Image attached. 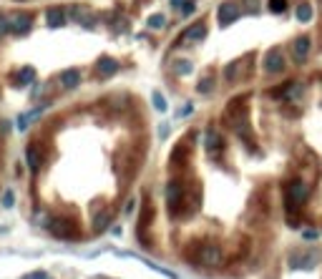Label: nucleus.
Returning a JSON list of instances; mask_svg holds the SVG:
<instances>
[{"mask_svg":"<svg viewBox=\"0 0 322 279\" xmlns=\"http://www.w3.org/2000/svg\"><path fill=\"white\" fill-rule=\"evenodd\" d=\"M181 16H192V13H194V3H189V0H184V5H181Z\"/></svg>","mask_w":322,"mask_h":279,"instance_id":"bb28decb","label":"nucleus"},{"mask_svg":"<svg viewBox=\"0 0 322 279\" xmlns=\"http://www.w3.org/2000/svg\"><path fill=\"white\" fill-rule=\"evenodd\" d=\"M265 70L267 73H282L285 70V55L280 51H269L265 58Z\"/></svg>","mask_w":322,"mask_h":279,"instance_id":"1a4fd4ad","label":"nucleus"},{"mask_svg":"<svg viewBox=\"0 0 322 279\" xmlns=\"http://www.w3.org/2000/svg\"><path fill=\"white\" fill-rule=\"evenodd\" d=\"M166 204H169L171 216H177L179 207L184 204V184L181 181H169V186H166Z\"/></svg>","mask_w":322,"mask_h":279,"instance_id":"f03ea898","label":"nucleus"},{"mask_svg":"<svg viewBox=\"0 0 322 279\" xmlns=\"http://www.w3.org/2000/svg\"><path fill=\"white\" fill-rule=\"evenodd\" d=\"M204 35H207V25L204 23H194L192 28H186L184 31V43H192V40H204Z\"/></svg>","mask_w":322,"mask_h":279,"instance_id":"9b49d317","label":"nucleus"},{"mask_svg":"<svg viewBox=\"0 0 322 279\" xmlns=\"http://www.w3.org/2000/svg\"><path fill=\"white\" fill-rule=\"evenodd\" d=\"M23 279H46V272H31V274H25Z\"/></svg>","mask_w":322,"mask_h":279,"instance_id":"cd10ccee","label":"nucleus"},{"mask_svg":"<svg viewBox=\"0 0 322 279\" xmlns=\"http://www.w3.org/2000/svg\"><path fill=\"white\" fill-rule=\"evenodd\" d=\"M304 239H317V231L315 229H307L304 231Z\"/></svg>","mask_w":322,"mask_h":279,"instance_id":"c756f323","label":"nucleus"},{"mask_svg":"<svg viewBox=\"0 0 322 279\" xmlns=\"http://www.w3.org/2000/svg\"><path fill=\"white\" fill-rule=\"evenodd\" d=\"M81 83V70H76V68H68V70H63L61 73V86L63 88H68V91H73Z\"/></svg>","mask_w":322,"mask_h":279,"instance_id":"f8f14e48","label":"nucleus"},{"mask_svg":"<svg viewBox=\"0 0 322 279\" xmlns=\"http://www.w3.org/2000/svg\"><path fill=\"white\" fill-rule=\"evenodd\" d=\"M317 257L312 252H295L289 254V267L292 269H315Z\"/></svg>","mask_w":322,"mask_h":279,"instance_id":"39448f33","label":"nucleus"},{"mask_svg":"<svg viewBox=\"0 0 322 279\" xmlns=\"http://www.w3.org/2000/svg\"><path fill=\"white\" fill-rule=\"evenodd\" d=\"M10 31H13V23H10L8 18L0 16V35H5V33H10Z\"/></svg>","mask_w":322,"mask_h":279,"instance_id":"393cba45","label":"nucleus"},{"mask_svg":"<svg viewBox=\"0 0 322 279\" xmlns=\"http://www.w3.org/2000/svg\"><path fill=\"white\" fill-rule=\"evenodd\" d=\"M33 81H36V70H33L31 66H25V68L18 73V78H16L18 86H28V83H33Z\"/></svg>","mask_w":322,"mask_h":279,"instance_id":"f3484780","label":"nucleus"},{"mask_svg":"<svg viewBox=\"0 0 322 279\" xmlns=\"http://www.w3.org/2000/svg\"><path fill=\"white\" fill-rule=\"evenodd\" d=\"M146 23H149V28H164V25H166V18L161 16V13H156V16H151Z\"/></svg>","mask_w":322,"mask_h":279,"instance_id":"4be33fe9","label":"nucleus"},{"mask_svg":"<svg viewBox=\"0 0 322 279\" xmlns=\"http://www.w3.org/2000/svg\"><path fill=\"white\" fill-rule=\"evenodd\" d=\"M171 5H184V0H171Z\"/></svg>","mask_w":322,"mask_h":279,"instance_id":"7c9ffc66","label":"nucleus"},{"mask_svg":"<svg viewBox=\"0 0 322 279\" xmlns=\"http://www.w3.org/2000/svg\"><path fill=\"white\" fill-rule=\"evenodd\" d=\"M151 101H154V108H156V111L166 113V108H169V106H166V98L161 96L159 91H154V93H151Z\"/></svg>","mask_w":322,"mask_h":279,"instance_id":"6ab92c4d","label":"nucleus"},{"mask_svg":"<svg viewBox=\"0 0 322 279\" xmlns=\"http://www.w3.org/2000/svg\"><path fill=\"white\" fill-rule=\"evenodd\" d=\"M108 222H111V211H106L104 216H96V222H93L96 231H104V229L108 227Z\"/></svg>","mask_w":322,"mask_h":279,"instance_id":"aec40b11","label":"nucleus"},{"mask_svg":"<svg viewBox=\"0 0 322 279\" xmlns=\"http://www.w3.org/2000/svg\"><path fill=\"white\" fill-rule=\"evenodd\" d=\"M237 68H239V61H234V63H229V66L224 68L227 81H234V78H237Z\"/></svg>","mask_w":322,"mask_h":279,"instance_id":"b1692460","label":"nucleus"},{"mask_svg":"<svg viewBox=\"0 0 322 279\" xmlns=\"http://www.w3.org/2000/svg\"><path fill=\"white\" fill-rule=\"evenodd\" d=\"M307 196H310V186H307L304 181H292L287 186V199L292 204H304Z\"/></svg>","mask_w":322,"mask_h":279,"instance_id":"423d86ee","label":"nucleus"},{"mask_svg":"<svg viewBox=\"0 0 322 279\" xmlns=\"http://www.w3.org/2000/svg\"><path fill=\"white\" fill-rule=\"evenodd\" d=\"M212 88H214V78L209 76V78H204V81H199V86H197V91H199V93H209V91H212Z\"/></svg>","mask_w":322,"mask_h":279,"instance_id":"5701e85b","label":"nucleus"},{"mask_svg":"<svg viewBox=\"0 0 322 279\" xmlns=\"http://www.w3.org/2000/svg\"><path fill=\"white\" fill-rule=\"evenodd\" d=\"M204 146H207V151H209L212 156L222 154V149H224L222 134H216V131H207V136H204Z\"/></svg>","mask_w":322,"mask_h":279,"instance_id":"9d476101","label":"nucleus"},{"mask_svg":"<svg viewBox=\"0 0 322 279\" xmlns=\"http://www.w3.org/2000/svg\"><path fill=\"white\" fill-rule=\"evenodd\" d=\"M310 51H312V40L310 38H307V35L295 38V43H292V53H295V61L297 63H304L307 55H310Z\"/></svg>","mask_w":322,"mask_h":279,"instance_id":"0eeeda50","label":"nucleus"},{"mask_svg":"<svg viewBox=\"0 0 322 279\" xmlns=\"http://www.w3.org/2000/svg\"><path fill=\"white\" fill-rule=\"evenodd\" d=\"M192 111H194V106H192V104H186V106H184V111H179V116H181V119H186V116L192 113Z\"/></svg>","mask_w":322,"mask_h":279,"instance_id":"c85d7f7f","label":"nucleus"},{"mask_svg":"<svg viewBox=\"0 0 322 279\" xmlns=\"http://www.w3.org/2000/svg\"><path fill=\"white\" fill-rule=\"evenodd\" d=\"M119 68H121V63L116 61V58H108V55H104V58H101V61L96 63V70H98L101 78H111L113 73H119Z\"/></svg>","mask_w":322,"mask_h":279,"instance_id":"6e6552de","label":"nucleus"},{"mask_svg":"<svg viewBox=\"0 0 322 279\" xmlns=\"http://www.w3.org/2000/svg\"><path fill=\"white\" fill-rule=\"evenodd\" d=\"M312 16H315V13H312V5L310 3H300L297 5V20L300 23H310Z\"/></svg>","mask_w":322,"mask_h":279,"instance_id":"dca6fc26","label":"nucleus"},{"mask_svg":"<svg viewBox=\"0 0 322 279\" xmlns=\"http://www.w3.org/2000/svg\"><path fill=\"white\" fill-rule=\"evenodd\" d=\"M10 23H13V33H18V35H25L28 31H31V25H33L31 16H18V18H13Z\"/></svg>","mask_w":322,"mask_h":279,"instance_id":"ddd939ff","label":"nucleus"},{"mask_svg":"<svg viewBox=\"0 0 322 279\" xmlns=\"http://www.w3.org/2000/svg\"><path fill=\"white\" fill-rule=\"evenodd\" d=\"M48 229H51L53 237H58V239H73V237H78L76 224L68 222V219H51Z\"/></svg>","mask_w":322,"mask_h":279,"instance_id":"7ed1b4c3","label":"nucleus"},{"mask_svg":"<svg viewBox=\"0 0 322 279\" xmlns=\"http://www.w3.org/2000/svg\"><path fill=\"white\" fill-rule=\"evenodd\" d=\"M239 16H242V10H239V5H237V3H232V0L222 3V5H219V10H216V20H219V25H222V28L232 25V23L237 20Z\"/></svg>","mask_w":322,"mask_h":279,"instance_id":"20e7f679","label":"nucleus"},{"mask_svg":"<svg viewBox=\"0 0 322 279\" xmlns=\"http://www.w3.org/2000/svg\"><path fill=\"white\" fill-rule=\"evenodd\" d=\"M267 8H269V13H285L287 10V0H269Z\"/></svg>","mask_w":322,"mask_h":279,"instance_id":"412c9836","label":"nucleus"},{"mask_svg":"<svg viewBox=\"0 0 322 279\" xmlns=\"http://www.w3.org/2000/svg\"><path fill=\"white\" fill-rule=\"evenodd\" d=\"M46 20H48V25H51V28H58V25H63V23H66V16H63V10L53 8V10H48Z\"/></svg>","mask_w":322,"mask_h":279,"instance_id":"2eb2a0df","label":"nucleus"},{"mask_svg":"<svg viewBox=\"0 0 322 279\" xmlns=\"http://www.w3.org/2000/svg\"><path fill=\"white\" fill-rule=\"evenodd\" d=\"M189 259L197 262L199 267H219L224 259V252L216 244H201V246H197V254H192Z\"/></svg>","mask_w":322,"mask_h":279,"instance_id":"f257e3e1","label":"nucleus"},{"mask_svg":"<svg viewBox=\"0 0 322 279\" xmlns=\"http://www.w3.org/2000/svg\"><path fill=\"white\" fill-rule=\"evenodd\" d=\"M13 201H16L13 192H5V194H3V207H5V209H10V207H13Z\"/></svg>","mask_w":322,"mask_h":279,"instance_id":"a878e982","label":"nucleus"},{"mask_svg":"<svg viewBox=\"0 0 322 279\" xmlns=\"http://www.w3.org/2000/svg\"><path fill=\"white\" fill-rule=\"evenodd\" d=\"M174 70H177L179 76H189V73L194 70V63L192 61H177L174 63Z\"/></svg>","mask_w":322,"mask_h":279,"instance_id":"a211bd4d","label":"nucleus"},{"mask_svg":"<svg viewBox=\"0 0 322 279\" xmlns=\"http://www.w3.org/2000/svg\"><path fill=\"white\" fill-rule=\"evenodd\" d=\"M25 158H28V166H31V171H38L40 169V156H38V149H36L33 143L25 149Z\"/></svg>","mask_w":322,"mask_h":279,"instance_id":"4468645a","label":"nucleus"}]
</instances>
